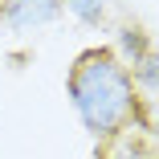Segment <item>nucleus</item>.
<instances>
[{"label": "nucleus", "instance_id": "f257e3e1", "mask_svg": "<svg viewBox=\"0 0 159 159\" xmlns=\"http://www.w3.org/2000/svg\"><path fill=\"white\" fill-rule=\"evenodd\" d=\"M70 102L82 118V126L94 139H114L122 131H147V114H143V98L139 86L131 82L122 57L106 45H94L86 53L74 57L70 78Z\"/></svg>", "mask_w": 159, "mask_h": 159}, {"label": "nucleus", "instance_id": "f03ea898", "mask_svg": "<svg viewBox=\"0 0 159 159\" xmlns=\"http://www.w3.org/2000/svg\"><path fill=\"white\" fill-rule=\"evenodd\" d=\"M61 16V0H0V25L25 33V29H41Z\"/></svg>", "mask_w": 159, "mask_h": 159}, {"label": "nucleus", "instance_id": "7ed1b4c3", "mask_svg": "<svg viewBox=\"0 0 159 159\" xmlns=\"http://www.w3.org/2000/svg\"><path fill=\"white\" fill-rule=\"evenodd\" d=\"M94 159H155V147L147 131H122L114 139H102Z\"/></svg>", "mask_w": 159, "mask_h": 159}, {"label": "nucleus", "instance_id": "20e7f679", "mask_svg": "<svg viewBox=\"0 0 159 159\" xmlns=\"http://www.w3.org/2000/svg\"><path fill=\"white\" fill-rule=\"evenodd\" d=\"M82 25H102L106 12H110V0H61Z\"/></svg>", "mask_w": 159, "mask_h": 159}]
</instances>
